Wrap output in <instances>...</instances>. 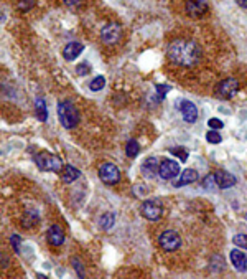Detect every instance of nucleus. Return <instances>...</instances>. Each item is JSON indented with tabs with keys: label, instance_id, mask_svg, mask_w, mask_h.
Here are the masks:
<instances>
[{
	"label": "nucleus",
	"instance_id": "nucleus-11",
	"mask_svg": "<svg viewBox=\"0 0 247 279\" xmlns=\"http://www.w3.org/2000/svg\"><path fill=\"white\" fill-rule=\"evenodd\" d=\"M180 111H182V116L186 123H196L198 119V107L193 104L191 101L183 99L180 102Z\"/></svg>",
	"mask_w": 247,
	"mask_h": 279
},
{
	"label": "nucleus",
	"instance_id": "nucleus-35",
	"mask_svg": "<svg viewBox=\"0 0 247 279\" xmlns=\"http://www.w3.org/2000/svg\"><path fill=\"white\" fill-rule=\"evenodd\" d=\"M66 5H69V7H76V5H79L83 0H63Z\"/></svg>",
	"mask_w": 247,
	"mask_h": 279
},
{
	"label": "nucleus",
	"instance_id": "nucleus-3",
	"mask_svg": "<svg viewBox=\"0 0 247 279\" xmlns=\"http://www.w3.org/2000/svg\"><path fill=\"white\" fill-rule=\"evenodd\" d=\"M35 163H37V167L40 171L43 172H59L61 169L64 167L63 165V160L59 159L58 155H53V154H48V152H40L33 157Z\"/></svg>",
	"mask_w": 247,
	"mask_h": 279
},
{
	"label": "nucleus",
	"instance_id": "nucleus-27",
	"mask_svg": "<svg viewBox=\"0 0 247 279\" xmlns=\"http://www.w3.org/2000/svg\"><path fill=\"white\" fill-rule=\"evenodd\" d=\"M172 89V86H167V84H156V94H158V101H163L168 91Z\"/></svg>",
	"mask_w": 247,
	"mask_h": 279
},
{
	"label": "nucleus",
	"instance_id": "nucleus-26",
	"mask_svg": "<svg viewBox=\"0 0 247 279\" xmlns=\"http://www.w3.org/2000/svg\"><path fill=\"white\" fill-rule=\"evenodd\" d=\"M170 152L173 154V155H177V157H180V160L182 162H185L186 159H188V150H186L185 147H173Z\"/></svg>",
	"mask_w": 247,
	"mask_h": 279
},
{
	"label": "nucleus",
	"instance_id": "nucleus-14",
	"mask_svg": "<svg viewBox=\"0 0 247 279\" xmlns=\"http://www.w3.org/2000/svg\"><path fill=\"white\" fill-rule=\"evenodd\" d=\"M214 179H216V184H218L219 189H229V187L236 185V177L226 171H218L214 174Z\"/></svg>",
	"mask_w": 247,
	"mask_h": 279
},
{
	"label": "nucleus",
	"instance_id": "nucleus-31",
	"mask_svg": "<svg viewBox=\"0 0 247 279\" xmlns=\"http://www.w3.org/2000/svg\"><path fill=\"white\" fill-rule=\"evenodd\" d=\"M10 243H12V246H14V250H15V253H20V243H22V238L19 235H14L10 238Z\"/></svg>",
	"mask_w": 247,
	"mask_h": 279
},
{
	"label": "nucleus",
	"instance_id": "nucleus-13",
	"mask_svg": "<svg viewBox=\"0 0 247 279\" xmlns=\"http://www.w3.org/2000/svg\"><path fill=\"white\" fill-rule=\"evenodd\" d=\"M83 50H84V46L79 43V41H71V43L64 46L63 57H64L66 62H74V60L83 53Z\"/></svg>",
	"mask_w": 247,
	"mask_h": 279
},
{
	"label": "nucleus",
	"instance_id": "nucleus-24",
	"mask_svg": "<svg viewBox=\"0 0 247 279\" xmlns=\"http://www.w3.org/2000/svg\"><path fill=\"white\" fill-rule=\"evenodd\" d=\"M203 185L206 190H214L216 187H218V184H216V179H214V174H209L206 175V179L203 180Z\"/></svg>",
	"mask_w": 247,
	"mask_h": 279
},
{
	"label": "nucleus",
	"instance_id": "nucleus-21",
	"mask_svg": "<svg viewBox=\"0 0 247 279\" xmlns=\"http://www.w3.org/2000/svg\"><path fill=\"white\" fill-rule=\"evenodd\" d=\"M114 223H116V216H114V213H104L99 220V227H101V230L107 232V230H111L114 227Z\"/></svg>",
	"mask_w": 247,
	"mask_h": 279
},
{
	"label": "nucleus",
	"instance_id": "nucleus-15",
	"mask_svg": "<svg viewBox=\"0 0 247 279\" xmlns=\"http://www.w3.org/2000/svg\"><path fill=\"white\" fill-rule=\"evenodd\" d=\"M140 171H142V174L145 175L147 179L156 177V174H158V160H156L155 157H148V159L143 160Z\"/></svg>",
	"mask_w": 247,
	"mask_h": 279
},
{
	"label": "nucleus",
	"instance_id": "nucleus-10",
	"mask_svg": "<svg viewBox=\"0 0 247 279\" xmlns=\"http://www.w3.org/2000/svg\"><path fill=\"white\" fill-rule=\"evenodd\" d=\"M208 2L206 0H188L186 2V14L190 17H201L208 12Z\"/></svg>",
	"mask_w": 247,
	"mask_h": 279
},
{
	"label": "nucleus",
	"instance_id": "nucleus-33",
	"mask_svg": "<svg viewBox=\"0 0 247 279\" xmlns=\"http://www.w3.org/2000/svg\"><path fill=\"white\" fill-rule=\"evenodd\" d=\"M73 266H74V268H76V272H77V276H79V277H83L84 276V272H83V264L81 263H77V259H73Z\"/></svg>",
	"mask_w": 247,
	"mask_h": 279
},
{
	"label": "nucleus",
	"instance_id": "nucleus-28",
	"mask_svg": "<svg viewBox=\"0 0 247 279\" xmlns=\"http://www.w3.org/2000/svg\"><path fill=\"white\" fill-rule=\"evenodd\" d=\"M206 139H208V142H211V144H219L222 137H221L219 132H216L214 129H211L206 134Z\"/></svg>",
	"mask_w": 247,
	"mask_h": 279
},
{
	"label": "nucleus",
	"instance_id": "nucleus-34",
	"mask_svg": "<svg viewBox=\"0 0 247 279\" xmlns=\"http://www.w3.org/2000/svg\"><path fill=\"white\" fill-rule=\"evenodd\" d=\"M32 5H33V0H28V2H22V4H20V10H22V12L30 10V9H32Z\"/></svg>",
	"mask_w": 247,
	"mask_h": 279
},
{
	"label": "nucleus",
	"instance_id": "nucleus-32",
	"mask_svg": "<svg viewBox=\"0 0 247 279\" xmlns=\"http://www.w3.org/2000/svg\"><path fill=\"white\" fill-rule=\"evenodd\" d=\"M76 73H77V75L84 76V75H88V73H91V68H89L88 63H81V65L76 68Z\"/></svg>",
	"mask_w": 247,
	"mask_h": 279
},
{
	"label": "nucleus",
	"instance_id": "nucleus-36",
	"mask_svg": "<svg viewBox=\"0 0 247 279\" xmlns=\"http://www.w3.org/2000/svg\"><path fill=\"white\" fill-rule=\"evenodd\" d=\"M239 7H242V9H247V0H236Z\"/></svg>",
	"mask_w": 247,
	"mask_h": 279
},
{
	"label": "nucleus",
	"instance_id": "nucleus-22",
	"mask_svg": "<svg viewBox=\"0 0 247 279\" xmlns=\"http://www.w3.org/2000/svg\"><path fill=\"white\" fill-rule=\"evenodd\" d=\"M138 152H140V145H138L135 139H130L127 145H125V154H127V157H130V159H135Z\"/></svg>",
	"mask_w": 247,
	"mask_h": 279
},
{
	"label": "nucleus",
	"instance_id": "nucleus-37",
	"mask_svg": "<svg viewBox=\"0 0 247 279\" xmlns=\"http://www.w3.org/2000/svg\"><path fill=\"white\" fill-rule=\"evenodd\" d=\"M245 220H247V213H245Z\"/></svg>",
	"mask_w": 247,
	"mask_h": 279
},
{
	"label": "nucleus",
	"instance_id": "nucleus-17",
	"mask_svg": "<svg viewBox=\"0 0 247 279\" xmlns=\"http://www.w3.org/2000/svg\"><path fill=\"white\" fill-rule=\"evenodd\" d=\"M198 179V172L193 171V169H186L185 172H182V179L178 182H175V187H183V185H188V184H193V182H196Z\"/></svg>",
	"mask_w": 247,
	"mask_h": 279
},
{
	"label": "nucleus",
	"instance_id": "nucleus-30",
	"mask_svg": "<svg viewBox=\"0 0 247 279\" xmlns=\"http://www.w3.org/2000/svg\"><path fill=\"white\" fill-rule=\"evenodd\" d=\"M208 126L211 127V129H214V131H218V129H222V127H224V124H222V121L216 119V118L209 119V121H208Z\"/></svg>",
	"mask_w": 247,
	"mask_h": 279
},
{
	"label": "nucleus",
	"instance_id": "nucleus-19",
	"mask_svg": "<svg viewBox=\"0 0 247 279\" xmlns=\"http://www.w3.org/2000/svg\"><path fill=\"white\" fill-rule=\"evenodd\" d=\"M79 175H81V172L77 171L76 167H73V165H66V167H64V172H63V175H61V179H63L64 184H73V182H74L76 179H79Z\"/></svg>",
	"mask_w": 247,
	"mask_h": 279
},
{
	"label": "nucleus",
	"instance_id": "nucleus-2",
	"mask_svg": "<svg viewBox=\"0 0 247 279\" xmlns=\"http://www.w3.org/2000/svg\"><path fill=\"white\" fill-rule=\"evenodd\" d=\"M58 118L59 123L63 124L66 129H73L79 124V113H77L76 106L71 101H63L58 104Z\"/></svg>",
	"mask_w": 247,
	"mask_h": 279
},
{
	"label": "nucleus",
	"instance_id": "nucleus-7",
	"mask_svg": "<svg viewBox=\"0 0 247 279\" xmlns=\"http://www.w3.org/2000/svg\"><path fill=\"white\" fill-rule=\"evenodd\" d=\"M158 243L161 246V250L175 251V250H178V248L182 246V238H180V235L177 232H173V230H167V232H163L160 235Z\"/></svg>",
	"mask_w": 247,
	"mask_h": 279
},
{
	"label": "nucleus",
	"instance_id": "nucleus-1",
	"mask_svg": "<svg viewBox=\"0 0 247 279\" xmlns=\"http://www.w3.org/2000/svg\"><path fill=\"white\" fill-rule=\"evenodd\" d=\"M168 58L175 65L195 66L201 60V46L193 40L178 38L168 45Z\"/></svg>",
	"mask_w": 247,
	"mask_h": 279
},
{
	"label": "nucleus",
	"instance_id": "nucleus-25",
	"mask_svg": "<svg viewBox=\"0 0 247 279\" xmlns=\"http://www.w3.org/2000/svg\"><path fill=\"white\" fill-rule=\"evenodd\" d=\"M234 245H237V248H244V250H247V235L240 233V235H236L232 238Z\"/></svg>",
	"mask_w": 247,
	"mask_h": 279
},
{
	"label": "nucleus",
	"instance_id": "nucleus-29",
	"mask_svg": "<svg viewBox=\"0 0 247 279\" xmlns=\"http://www.w3.org/2000/svg\"><path fill=\"white\" fill-rule=\"evenodd\" d=\"M134 195L135 197H145L147 193H148V187L147 185H142V184H138V185H135L134 187Z\"/></svg>",
	"mask_w": 247,
	"mask_h": 279
},
{
	"label": "nucleus",
	"instance_id": "nucleus-23",
	"mask_svg": "<svg viewBox=\"0 0 247 279\" xmlns=\"http://www.w3.org/2000/svg\"><path fill=\"white\" fill-rule=\"evenodd\" d=\"M104 86H106V78L104 76H96L94 80L89 83V88H91V91H101Z\"/></svg>",
	"mask_w": 247,
	"mask_h": 279
},
{
	"label": "nucleus",
	"instance_id": "nucleus-5",
	"mask_svg": "<svg viewBox=\"0 0 247 279\" xmlns=\"http://www.w3.org/2000/svg\"><path fill=\"white\" fill-rule=\"evenodd\" d=\"M99 179L107 185H116L120 182V171L114 163L106 162L99 167Z\"/></svg>",
	"mask_w": 247,
	"mask_h": 279
},
{
	"label": "nucleus",
	"instance_id": "nucleus-4",
	"mask_svg": "<svg viewBox=\"0 0 247 279\" xmlns=\"http://www.w3.org/2000/svg\"><path fill=\"white\" fill-rule=\"evenodd\" d=\"M101 40L102 43L114 46L117 45L120 40H122V27L119 25L116 22H111L101 30Z\"/></svg>",
	"mask_w": 247,
	"mask_h": 279
},
{
	"label": "nucleus",
	"instance_id": "nucleus-18",
	"mask_svg": "<svg viewBox=\"0 0 247 279\" xmlns=\"http://www.w3.org/2000/svg\"><path fill=\"white\" fill-rule=\"evenodd\" d=\"M38 221H40V216H38L37 211H27L22 218V227L23 228H35L38 225Z\"/></svg>",
	"mask_w": 247,
	"mask_h": 279
},
{
	"label": "nucleus",
	"instance_id": "nucleus-16",
	"mask_svg": "<svg viewBox=\"0 0 247 279\" xmlns=\"http://www.w3.org/2000/svg\"><path fill=\"white\" fill-rule=\"evenodd\" d=\"M231 263H232L234 268H236L237 271H240V272H244L247 269V258H245V254L240 251V250H237V248L231 251Z\"/></svg>",
	"mask_w": 247,
	"mask_h": 279
},
{
	"label": "nucleus",
	"instance_id": "nucleus-9",
	"mask_svg": "<svg viewBox=\"0 0 247 279\" xmlns=\"http://www.w3.org/2000/svg\"><path fill=\"white\" fill-rule=\"evenodd\" d=\"M158 174H160V177L163 179V180H172V179H175L180 174L178 162L168 160V159L161 160V163L158 165Z\"/></svg>",
	"mask_w": 247,
	"mask_h": 279
},
{
	"label": "nucleus",
	"instance_id": "nucleus-8",
	"mask_svg": "<svg viewBox=\"0 0 247 279\" xmlns=\"http://www.w3.org/2000/svg\"><path fill=\"white\" fill-rule=\"evenodd\" d=\"M239 91V81L234 80V78H227V80L221 81L218 86H216V94L222 99H229L232 98Z\"/></svg>",
	"mask_w": 247,
	"mask_h": 279
},
{
	"label": "nucleus",
	"instance_id": "nucleus-12",
	"mask_svg": "<svg viewBox=\"0 0 247 279\" xmlns=\"http://www.w3.org/2000/svg\"><path fill=\"white\" fill-rule=\"evenodd\" d=\"M46 238H48V243H50V245H53V246H61L64 243V232L58 225H53V227L48 228Z\"/></svg>",
	"mask_w": 247,
	"mask_h": 279
},
{
	"label": "nucleus",
	"instance_id": "nucleus-6",
	"mask_svg": "<svg viewBox=\"0 0 247 279\" xmlns=\"http://www.w3.org/2000/svg\"><path fill=\"white\" fill-rule=\"evenodd\" d=\"M142 215L147 218L150 221H156L161 218V213H163V207H161V203L158 200H145V202L142 203Z\"/></svg>",
	"mask_w": 247,
	"mask_h": 279
},
{
	"label": "nucleus",
	"instance_id": "nucleus-20",
	"mask_svg": "<svg viewBox=\"0 0 247 279\" xmlns=\"http://www.w3.org/2000/svg\"><path fill=\"white\" fill-rule=\"evenodd\" d=\"M35 111H37V118L41 121V123H45V121L48 119V109H46L45 101L41 98L35 101Z\"/></svg>",
	"mask_w": 247,
	"mask_h": 279
}]
</instances>
